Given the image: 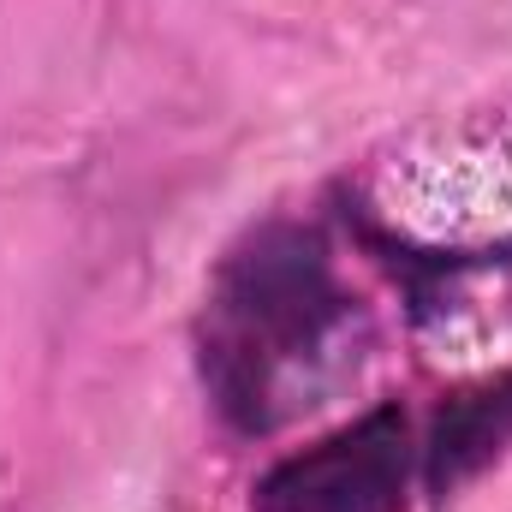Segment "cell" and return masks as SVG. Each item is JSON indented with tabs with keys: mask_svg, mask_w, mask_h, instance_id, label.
Segmentation results:
<instances>
[{
	"mask_svg": "<svg viewBox=\"0 0 512 512\" xmlns=\"http://www.w3.org/2000/svg\"><path fill=\"white\" fill-rule=\"evenodd\" d=\"M346 292L328 245L310 227L274 221L227 256L203 316V376L239 429H268L286 411V376L322 352Z\"/></svg>",
	"mask_w": 512,
	"mask_h": 512,
	"instance_id": "6da1fadb",
	"label": "cell"
},
{
	"mask_svg": "<svg viewBox=\"0 0 512 512\" xmlns=\"http://www.w3.org/2000/svg\"><path fill=\"white\" fill-rule=\"evenodd\" d=\"M405 477L411 429L393 405H382L274 465L251 512H405Z\"/></svg>",
	"mask_w": 512,
	"mask_h": 512,
	"instance_id": "7a4b0ae2",
	"label": "cell"
},
{
	"mask_svg": "<svg viewBox=\"0 0 512 512\" xmlns=\"http://www.w3.org/2000/svg\"><path fill=\"white\" fill-rule=\"evenodd\" d=\"M507 453H512V376H501V382L453 393L435 411L429 447H423V483H429L435 501H453L465 483H477Z\"/></svg>",
	"mask_w": 512,
	"mask_h": 512,
	"instance_id": "3957f363",
	"label": "cell"
}]
</instances>
